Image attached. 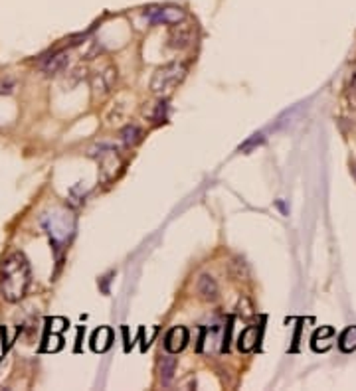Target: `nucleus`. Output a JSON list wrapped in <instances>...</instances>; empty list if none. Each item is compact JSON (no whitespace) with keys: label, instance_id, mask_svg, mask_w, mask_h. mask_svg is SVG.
Masks as SVG:
<instances>
[{"label":"nucleus","instance_id":"nucleus-1","mask_svg":"<svg viewBox=\"0 0 356 391\" xmlns=\"http://www.w3.org/2000/svg\"><path fill=\"white\" fill-rule=\"evenodd\" d=\"M30 287V263L24 253H10L0 265V293L8 302H18L26 297Z\"/></svg>","mask_w":356,"mask_h":391},{"label":"nucleus","instance_id":"nucleus-2","mask_svg":"<svg viewBox=\"0 0 356 391\" xmlns=\"http://www.w3.org/2000/svg\"><path fill=\"white\" fill-rule=\"evenodd\" d=\"M186 76V65L182 62H170L159 67L151 78V91L155 95H168Z\"/></svg>","mask_w":356,"mask_h":391},{"label":"nucleus","instance_id":"nucleus-3","mask_svg":"<svg viewBox=\"0 0 356 391\" xmlns=\"http://www.w3.org/2000/svg\"><path fill=\"white\" fill-rule=\"evenodd\" d=\"M91 157L98 158L99 162V182L107 184L111 182L115 176L119 174L121 166H123V158L117 153L113 146H99V153H91Z\"/></svg>","mask_w":356,"mask_h":391},{"label":"nucleus","instance_id":"nucleus-4","mask_svg":"<svg viewBox=\"0 0 356 391\" xmlns=\"http://www.w3.org/2000/svg\"><path fill=\"white\" fill-rule=\"evenodd\" d=\"M194 40V26L188 24V22H178L173 24V30L168 34V46L175 47V49H184L192 44Z\"/></svg>","mask_w":356,"mask_h":391},{"label":"nucleus","instance_id":"nucleus-5","mask_svg":"<svg viewBox=\"0 0 356 391\" xmlns=\"http://www.w3.org/2000/svg\"><path fill=\"white\" fill-rule=\"evenodd\" d=\"M148 18L155 22V24H178L182 20H186V14L182 8H177V6H166V8H151L148 12Z\"/></svg>","mask_w":356,"mask_h":391},{"label":"nucleus","instance_id":"nucleus-6","mask_svg":"<svg viewBox=\"0 0 356 391\" xmlns=\"http://www.w3.org/2000/svg\"><path fill=\"white\" fill-rule=\"evenodd\" d=\"M196 291H198L200 298L206 300V302H216L218 297H220L218 282H216V279H214L212 275H206V273L198 277V281H196Z\"/></svg>","mask_w":356,"mask_h":391},{"label":"nucleus","instance_id":"nucleus-7","mask_svg":"<svg viewBox=\"0 0 356 391\" xmlns=\"http://www.w3.org/2000/svg\"><path fill=\"white\" fill-rule=\"evenodd\" d=\"M188 330L184 328V326H175V328L170 330L168 334H166V338H164V348L170 352V354H178V352H182L186 344H188Z\"/></svg>","mask_w":356,"mask_h":391},{"label":"nucleus","instance_id":"nucleus-8","mask_svg":"<svg viewBox=\"0 0 356 391\" xmlns=\"http://www.w3.org/2000/svg\"><path fill=\"white\" fill-rule=\"evenodd\" d=\"M113 342V332L111 328H107V326H101L93 332V338H91V348L96 350V352H105L109 346Z\"/></svg>","mask_w":356,"mask_h":391},{"label":"nucleus","instance_id":"nucleus-9","mask_svg":"<svg viewBox=\"0 0 356 391\" xmlns=\"http://www.w3.org/2000/svg\"><path fill=\"white\" fill-rule=\"evenodd\" d=\"M67 62H69V54H67V52H60V54L52 56L48 62L44 63L42 69H44L46 76H58L65 65H67Z\"/></svg>","mask_w":356,"mask_h":391},{"label":"nucleus","instance_id":"nucleus-10","mask_svg":"<svg viewBox=\"0 0 356 391\" xmlns=\"http://www.w3.org/2000/svg\"><path fill=\"white\" fill-rule=\"evenodd\" d=\"M227 273L234 281H247L249 277V267L243 261L242 257H234L230 263H227Z\"/></svg>","mask_w":356,"mask_h":391},{"label":"nucleus","instance_id":"nucleus-11","mask_svg":"<svg viewBox=\"0 0 356 391\" xmlns=\"http://www.w3.org/2000/svg\"><path fill=\"white\" fill-rule=\"evenodd\" d=\"M258 338H259V332L256 326H249V328H245L240 334V338H238V348L242 350V352H252L256 344H258Z\"/></svg>","mask_w":356,"mask_h":391},{"label":"nucleus","instance_id":"nucleus-12","mask_svg":"<svg viewBox=\"0 0 356 391\" xmlns=\"http://www.w3.org/2000/svg\"><path fill=\"white\" fill-rule=\"evenodd\" d=\"M177 358L173 356H164L161 364V381L162 386H168L175 377V372H177Z\"/></svg>","mask_w":356,"mask_h":391},{"label":"nucleus","instance_id":"nucleus-13","mask_svg":"<svg viewBox=\"0 0 356 391\" xmlns=\"http://www.w3.org/2000/svg\"><path fill=\"white\" fill-rule=\"evenodd\" d=\"M121 139H123V142H125L127 146H135V144H139L141 139H143V131L137 125H127L121 131Z\"/></svg>","mask_w":356,"mask_h":391},{"label":"nucleus","instance_id":"nucleus-14","mask_svg":"<svg viewBox=\"0 0 356 391\" xmlns=\"http://www.w3.org/2000/svg\"><path fill=\"white\" fill-rule=\"evenodd\" d=\"M236 311H238V314L242 316L243 320H249V318L256 316V306H254V302H252L247 297H240Z\"/></svg>","mask_w":356,"mask_h":391},{"label":"nucleus","instance_id":"nucleus-15","mask_svg":"<svg viewBox=\"0 0 356 391\" xmlns=\"http://www.w3.org/2000/svg\"><path fill=\"white\" fill-rule=\"evenodd\" d=\"M261 142H263V135H254V139H249L245 144H242V146H240V150H242V153H249L254 146H259Z\"/></svg>","mask_w":356,"mask_h":391},{"label":"nucleus","instance_id":"nucleus-16","mask_svg":"<svg viewBox=\"0 0 356 391\" xmlns=\"http://www.w3.org/2000/svg\"><path fill=\"white\" fill-rule=\"evenodd\" d=\"M12 89H14V81H10V79H0V95L10 93Z\"/></svg>","mask_w":356,"mask_h":391}]
</instances>
